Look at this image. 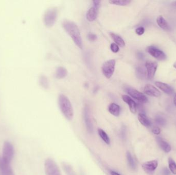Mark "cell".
<instances>
[{
  "label": "cell",
  "mask_w": 176,
  "mask_h": 175,
  "mask_svg": "<svg viewBox=\"0 0 176 175\" xmlns=\"http://www.w3.org/2000/svg\"><path fill=\"white\" fill-rule=\"evenodd\" d=\"M62 25L65 31L72 38L76 45L82 49L83 46L82 39L80 30L77 24L72 21L66 20L63 21Z\"/></svg>",
  "instance_id": "obj_1"
},
{
  "label": "cell",
  "mask_w": 176,
  "mask_h": 175,
  "mask_svg": "<svg viewBox=\"0 0 176 175\" xmlns=\"http://www.w3.org/2000/svg\"><path fill=\"white\" fill-rule=\"evenodd\" d=\"M58 104L65 117L68 120H72L74 116V111L68 97L63 94H60L58 97Z\"/></svg>",
  "instance_id": "obj_2"
},
{
  "label": "cell",
  "mask_w": 176,
  "mask_h": 175,
  "mask_svg": "<svg viewBox=\"0 0 176 175\" xmlns=\"http://www.w3.org/2000/svg\"><path fill=\"white\" fill-rule=\"evenodd\" d=\"M58 14V9L55 7L48 8L46 10L43 16V22L46 27L50 28L55 24Z\"/></svg>",
  "instance_id": "obj_3"
},
{
  "label": "cell",
  "mask_w": 176,
  "mask_h": 175,
  "mask_svg": "<svg viewBox=\"0 0 176 175\" xmlns=\"http://www.w3.org/2000/svg\"><path fill=\"white\" fill-rule=\"evenodd\" d=\"M46 175H62L58 165L53 160L48 158L44 162Z\"/></svg>",
  "instance_id": "obj_4"
},
{
  "label": "cell",
  "mask_w": 176,
  "mask_h": 175,
  "mask_svg": "<svg viewBox=\"0 0 176 175\" xmlns=\"http://www.w3.org/2000/svg\"><path fill=\"white\" fill-rule=\"evenodd\" d=\"M116 61L114 59L106 61L102 65V74L107 79H110L113 76L115 71Z\"/></svg>",
  "instance_id": "obj_5"
},
{
  "label": "cell",
  "mask_w": 176,
  "mask_h": 175,
  "mask_svg": "<svg viewBox=\"0 0 176 175\" xmlns=\"http://www.w3.org/2000/svg\"><path fill=\"white\" fill-rule=\"evenodd\" d=\"M14 155V149L13 145L8 141L4 143L3 149L2 158L6 162L10 163Z\"/></svg>",
  "instance_id": "obj_6"
},
{
  "label": "cell",
  "mask_w": 176,
  "mask_h": 175,
  "mask_svg": "<svg viewBox=\"0 0 176 175\" xmlns=\"http://www.w3.org/2000/svg\"><path fill=\"white\" fill-rule=\"evenodd\" d=\"M125 91L131 97L140 102V103H145L148 101L146 95L134 88L127 87L125 88Z\"/></svg>",
  "instance_id": "obj_7"
},
{
  "label": "cell",
  "mask_w": 176,
  "mask_h": 175,
  "mask_svg": "<svg viewBox=\"0 0 176 175\" xmlns=\"http://www.w3.org/2000/svg\"><path fill=\"white\" fill-rule=\"evenodd\" d=\"M147 52L159 61H164L166 59V56L163 51L153 46L147 47Z\"/></svg>",
  "instance_id": "obj_8"
},
{
  "label": "cell",
  "mask_w": 176,
  "mask_h": 175,
  "mask_svg": "<svg viewBox=\"0 0 176 175\" xmlns=\"http://www.w3.org/2000/svg\"><path fill=\"white\" fill-rule=\"evenodd\" d=\"M83 118H84L86 126L89 133H90V134L93 133V124L92 123L91 118L90 117V111L88 107L86 106L85 107L84 110H83Z\"/></svg>",
  "instance_id": "obj_9"
},
{
  "label": "cell",
  "mask_w": 176,
  "mask_h": 175,
  "mask_svg": "<svg viewBox=\"0 0 176 175\" xmlns=\"http://www.w3.org/2000/svg\"><path fill=\"white\" fill-rule=\"evenodd\" d=\"M158 63L153 61H147L145 63L147 72V77L149 79H152L154 78L156 74V71L157 69Z\"/></svg>",
  "instance_id": "obj_10"
},
{
  "label": "cell",
  "mask_w": 176,
  "mask_h": 175,
  "mask_svg": "<svg viewBox=\"0 0 176 175\" xmlns=\"http://www.w3.org/2000/svg\"><path fill=\"white\" fill-rule=\"evenodd\" d=\"M158 163L157 160H152L143 163L142 167L146 173L152 175L157 168Z\"/></svg>",
  "instance_id": "obj_11"
},
{
  "label": "cell",
  "mask_w": 176,
  "mask_h": 175,
  "mask_svg": "<svg viewBox=\"0 0 176 175\" xmlns=\"http://www.w3.org/2000/svg\"><path fill=\"white\" fill-rule=\"evenodd\" d=\"M0 172L2 175H14L10 163L6 162L0 157Z\"/></svg>",
  "instance_id": "obj_12"
},
{
  "label": "cell",
  "mask_w": 176,
  "mask_h": 175,
  "mask_svg": "<svg viewBox=\"0 0 176 175\" xmlns=\"http://www.w3.org/2000/svg\"><path fill=\"white\" fill-rule=\"evenodd\" d=\"M144 92L145 94L147 95H150L151 97H159L161 95V92L158 89L153 86L152 85L146 84L144 88Z\"/></svg>",
  "instance_id": "obj_13"
},
{
  "label": "cell",
  "mask_w": 176,
  "mask_h": 175,
  "mask_svg": "<svg viewBox=\"0 0 176 175\" xmlns=\"http://www.w3.org/2000/svg\"><path fill=\"white\" fill-rule=\"evenodd\" d=\"M122 99L128 105L131 112L133 114H135L137 112V104L130 97L126 95H122Z\"/></svg>",
  "instance_id": "obj_14"
},
{
  "label": "cell",
  "mask_w": 176,
  "mask_h": 175,
  "mask_svg": "<svg viewBox=\"0 0 176 175\" xmlns=\"http://www.w3.org/2000/svg\"><path fill=\"white\" fill-rule=\"evenodd\" d=\"M98 7L93 5V6L91 7L87 11L86 14V19L90 22L94 21L98 16Z\"/></svg>",
  "instance_id": "obj_15"
},
{
  "label": "cell",
  "mask_w": 176,
  "mask_h": 175,
  "mask_svg": "<svg viewBox=\"0 0 176 175\" xmlns=\"http://www.w3.org/2000/svg\"><path fill=\"white\" fill-rule=\"evenodd\" d=\"M155 84L159 89H160L162 91L165 92V94L170 95L174 93V90L173 88L166 83L162 82L157 81L155 83Z\"/></svg>",
  "instance_id": "obj_16"
},
{
  "label": "cell",
  "mask_w": 176,
  "mask_h": 175,
  "mask_svg": "<svg viewBox=\"0 0 176 175\" xmlns=\"http://www.w3.org/2000/svg\"><path fill=\"white\" fill-rule=\"evenodd\" d=\"M157 23L160 28L166 31H169L170 29V25L166 20L162 16H160L157 19Z\"/></svg>",
  "instance_id": "obj_17"
},
{
  "label": "cell",
  "mask_w": 176,
  "mask_h": 175,
  "mask_svg": "<svg viewBox=\"0 0 176 175\" xmlns=\"http://www.w3.org/2000/svg\"><path fill=\"white\" fill-rule=\"evenodd\" d=\"M108 111L111 114L115 117H118L120 114V107L114 103H111L108 107Z\"/></svg>",
  "instance_id": "obj_18"
},
{
  "label": "cell",
  "mask_w": 176,
  "mask_h": 175,
  "mask_svg": "<svg viewBox=\"0 0 176 175\" xmlns=\"http://www.w3.org/2000/svg\"><path fill=\"white\" fill-rule=\"evenodd\" d=\"M68 75V71L66 69L62 66L57 67L55 72V77L59 79L65 78Z\"/></svg>",
  "instance_id": "obj_19"
},
{
  "label": "cell",
  "mask_w": 176,
  "mask_h": 175,
  "mask_svg": "<svg viewBox=\"0 0 176 175\" xmlns=\"http://www.w3.org/2000/svg\"><path fill=\"white\" fill-rule=\"evenodd\" d=\"M110 36L111 37L112 39L114 41L115 43L120 47H123L125 46V43L123 38L120 36L118 34H115L114 33H110Z\"/></svg>",
  "instance_id": "obj_20"
},
{
  "label": "cell",
  "mask_w": 176,
  "mask_h": 175,
  "mask_svg": "<svg viewBox=\"0 0 176 175\" xmlns=\"http://www.w3.org/2000/svg\"><path fill=\"white\" fill-rule=\"evenodd\" d=\"M157 140L158 143H159L160 146L161 147V149L164 152H166V153H168L171 150V147H170V144H168V143L166 141H164L162 138L157 137Z\"/></svg>",
  "instance_id": "obj_21"
},
{
  "label": "cell",
  "mask_w": 176,
  "mask_h": 175,
  "mask_svg": "<svg viewBox=\"0 0 176 175\" xmlns=\"http://www.w3.org/2000/svg\"><path fill=\"white\" fill-rule=\"evenodd\" d=\"M138 121L144 126L149 127L151 125V122L147 116L143 113H140L138 115Z\"/></svg>",
  "instance_id": "obj_22"
},
{
  "label": "cell",
  "mask_w": 176,
  "mask_h": 175,
  "mask_svg": "<svg viewBox=\"0 0 176 175\" xmlns=\"http://www.w3.org/2000/svg\"><path fill=\"white\" fill-rule=\"evenodd\" d=\"M98 133L99 136H100V137L102 138V140H103L106 144H108V145H109L110 143V138H109V136H108V134H106L105 131L103 130L102 129L98 128Z\"/></svg>",
  "instance_id": "obj_23"
},
{
  "label": "cell",
  "mask_w": 176,
  "mask_h": 175,
  "mask_svg": "<svg viewBox=\"0 0 176 175\" xmlns=\"http://www.w3.org/2000/svg\"><path fill=\"white\" fill-rule=\"evenodd\" d=\"M131 2V1L129 0H118V1L111 0L109 1V3L118 6H127L130 4Z\"/></svg>",
  "instance_id": "obj_24"
},
{
  "label": "cell",
  "mask_w": 176,
  "mask_h": 175,
  "mask_svg": "<svg viewBox=\"0 0 176 175\" xmlns=\"http://www.w3.org/2000/svg\"><path fill=\"white\" fill-rule=\"evenodd\" d=\"M126 156H127L128 163L130 167L132 169H135L136 168V164H135V161L134 160V158L132 157V155H131L130 153L129 152H127Z\"/></svg>",
  "instance_id": "obj_25"
},
{
  "label": "cell",
  "mask_w": 176,
  "mask_h": 175,
  "mask_svg": "<svg viewBox=\"0 0 176 175\" xmlns=\"http://www.w3.org/2000/svg\"><path fill=\"white\" fill-rule=\"evenodd\" d=\"M39 83L42 88H47L49 87V81L47 78L44 76H41L39 78Z\"/></svg>",
  "instance_id": "obj_26"
},
{
  "label": "cell",
  "mask_w": 176,
  "mask_h": 175,
  "mask_svg": "<svg viewBox=\"0 0 176 175\" xmlns=\"http://www.w3.org/2000/svg\"><path fill=\"white\" fill-rule=\"evenodd\" d=\"M168 163H169V168L172 173L174 175H176V163H175L174 160L171 158H169L168 159Z\"/></svg>",
  "instance_id": "obj_27"
},
{
  "label": "cell",
  "mask_w": 176,
  "mask_h": 175,
  "mask_svg": "<svg viewBox=\"0 0 176 175\" xmlns=\"http://www.w3.org/2000/svg\"><path fill=\"white\" fill-rule=\"evenodd\" d=\"M63 169L66 173L67 175H76L74 170H73L72 167L71 166L69 165L68 164L64 163L63 165Z\"/></svg>",
  "instance_id": "obj_28"
},
{
  "label": "cell",
  "mask_w": 176,
  "mask_h": 175,
  "mask_svg": "<svg viewBox=\"0 0 176 175\" xmlns=\"http://www.w3.org/2000/svg\"><path fill=\"white\" fill-rule=\"evenodd\" d=\"M156 122L158 124L161 125V126H164L166 124V120L163 117H162L160 116H156L155 118Z\"/></svg>",
  "instance_id": "obj_29"
},
{
  "label": "cell",
  "mask_w": 176,
  "mask_h": 175,
  "mask_svg": "<svg viewBox=\"0 0 176 175\" xmlns=\"http://www.w3.org/2000/svg\"><path fill=\"white\" fill-rule=\"evenodd\" d=\"M137 75L139 78H143L144 76V72L141 67H138L136 69Z\"/></svg>",
  "instance_id": "obj_30"
},
{
  "label": "cell",
  "mask_w": 176,
  "mask_h": 175,
  "mask_svg": "<svg viewBox=\"0 0 176 175\" xmlns=\"http://www.w3.org/2000/svg\"><path fill=\"white\" fill-rule=\"evenodd\" d=\"M110 49H111L112 52H114V53L118 52V51L120 50V48L118 47V46L117 44H115V43H113L111 44Z\"/></svg>",
  "instance_id": "obj_31"
},
{
  "label": "cell",
  "mask_w": 176,
  "mask_h": 175,
  "mask_svg": "<svg viewBox=\"0 0 176 175\" xmlns=\"http://www.w3.org/2000/svg\"><path fill=\"white\" fill-rule=\"evenodd\" d=\"M145 32V29L143 27H139L135 29V33L139 36H141L144 34Z\"/></svg>",
  "instance_id": "obj_32"
},
{
  "label": "cell",
  "mask_w": 176,
  "mask_h": 175,
  "mask_svg": "<svg viewBox=\"0 0 176 175\" xmlns=\"http://www.w3.org/2000/svg\"><path fill=\"white\" fill-rule=\"evenodd\" d=\"M88 39L90 41H94L97 39V36L95 34L90 33L88 34Z\"/></svg>",
  "instance_id": "obj_33"
},
{
  "label": "cell",
  "mask_w": 176,
  "mask_h": 175,
  "mask_svg": "<svg viewBox=\"0 0 176 175\" xmlns=\"http://www.w3.org/2000/svg\"><path fill=\"white\" fill-rule=\"evenodd\" d=\"M152 131H153V133L154 134H160L161 130L158 127H155L153 128Z\"/></svg>",
  "instance_id": "obj_34"
},
{
  "label": "cell",
  "mask_w": 176,
  "mask_h": 175,
  "mask_svg": "<svg viewBox=\"0 0 176 175\" xmlns=\"http://www.w3.org/2000/svg\"><path fill=\"white\" fill-rule=\"evenodd\" d=\"M162 175H170V171L168 170V169L165 167L162 170Z\"/></svg>",
  "instance_id": "obj_35"
},
{
  "label": "cell",
  "mask_w": 176,
  "mask_h": 175,
  "mask_svg": "<svg viewBox=\"0 0 176 175\" xmlns=\"http://www.w3.org/2000/svg\"><path fill=\"white\" fill-rule=\"evenodd\" d=\"M93 4H94V6L99 8V6H100V4H101V1H97V0H95V1H93Z\"/></svg>",
  "instance_id": "obj_36"
},
{
  "label": "cell",
  "mask_w": 176,
  "mask_h": 175,
  "mask_svg": "<svg viewBox=\"0 0 176 175\" xmlns=\"http://www.w3.org/2000/svg\"><path fill=\"white\" fill-rule=\"evenodd\" d=\"M138 57L140 59H143L144 58V55L142 52H138Z\"/></svg>",
  "instance_id": "obj_37"
},
{
  "label": "cell",
  "mask_w": 176,
  "mask_h": 175,
  "mask_svg": "<svg viewBox=\"0 0 176 175\" xmlns=\"http://www.w3.org/2000/svg\"><path fill=\"white\" fill-rule=\"evenodd\" d=\"M110 173H111V175H121L120 173H118L115 172V171H113V170H112V171H111Z\"/></svg>",
  "instance_id": "obj_38"
},
{
  "label": "cell",
  "mask_w": 176,
  "mask_h": 175,
  "mask_svg": "<svg viewBox=\"0 0 176 175\" xmlns=\"http://www.w3.org/2000/svg\"><path fill=\"white\" fill-rule=\"evenodd\" d=\"M174 104L176 107V94L174 95Z\"/></svg>",
  "instance_id": "obj_39"
},
{
  "label": "cell",
  "mask_w": 176,
  "mask_h": 175,
  "mask_svg": "<svg viewBox=\"0 0 176 175\" xmlns=\"http://www.w3.org/2000/svg\"><path fill=\"white\" fill-rule=\"evenodd\" d=\"M173 66H174V68H175L176 69V62H175L174 63V64L173 65Z\"/></svg>",
  "instance_id": "obj_40"
},
{
  "label": "cell",
  "mask_w": 176,
  "mask_h": 175,
  "mask_svg": "<svg viewBox=\"0 0 176 175\" xmlns=\"http://www.w3.org/2000/svg\"><path fill=\"white\" fill-rule=\"evenodd\" d=\"M174 5H175V6H176V2L174 3Z\"/></svg>",
  "instance_id": "obj_41"
}]
</instances>
